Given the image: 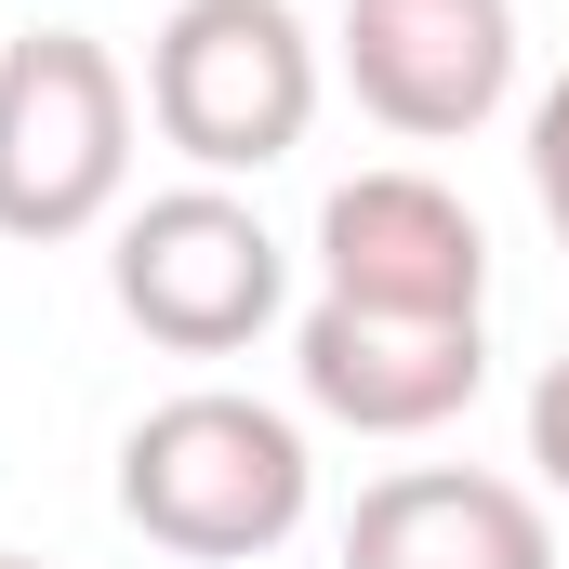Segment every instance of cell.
<instances>
[{
    "label": "cell",
    "mask_w": 569,
    "mask_h": 569,
    "mask_svg": "<svg viewBox=\"0 0 569 569\" xmlns=\"http://www.w3.org/2000/svg\"><path fill=\"white\" fill-rule=\"evenodd\" d=\"M318 503V463H305V425L239 398V385H186L159 398L133 437H120V517H133L159 557L199 569H252L279 557Z\"/></svg>",
    "instance_id": "cell-1"
},
{
    "label": "cell",
    "mask_w": 569,
    "mask_h": 569,
    "mask_svg": "<svg viewBox=\"0 0 569 569\" xmlns=\"http://www.w3.org/2000/svg\"><path fill=\"white\" fill-rule=\"evenodd\" d=\"M146 120L186 172H266L318 120V40L291 0H172L146 40Z\"/></svg>",
    "instance_id": "cell-2"
},
{
    "label": "cell",
    "mask_w": 569,
    "mask_h": 569,
    "mask_svg": "<svg viewBox=\"0 0 569 569\" xmlns=\"http://www.w3.org/2000/svg\"><path fill=\"white\" fill-rule=\"evenodd\" d=\"M133 199V80L80 27H27L0 53V239H93Z\"/></svg>",
    "instance_id": "cell-3"
},
{
    "label": "cell",
    "mask_w": 569,
    "mask_h": 569,
    "mask_svg": "<svg viewBox=\"0 0 569 569\" xmlns=\"http://www.w3.org/2000/svg\"><path fill=\"white\" fill-rule=\"evenodd\" d=\"M107 291H120V318H133L146 345H172V358H239L252 331H279L291 305V252L266 239V212L239 199V186H159L120 212V252H107Z\"/></svg>",
    "instance_id": "cell-4"
},
{
    "label": "cell",
    "mask_w": 569,
    "mask_h": 569,
    "mask_svg": "<svg viewBox=\"0 0 569 569\" xmlns=\"http://www.w3.org/2000/svg\"><path fill=\"white\" fill-rule=\"evenodd\" d=\"M318 291L385 318H477L490 305V226L437 172H345L318 199Z\"/></svg>",
    "instance_id": "cell-5"
},
{
    "label": "cell",
    "mask_w": 569,
    "mask_h": 569,
    "mask_svg": "<svg viewBox=\"0 0 569 569\" xmlns=\"http://www.w3.org/2000/svg\"><path fill=\"white\" fill-rule=\"evenodd\" d=\"M291 385H305V411H331L358 437H437L450 411H477L490 331L477 318H385V305L318 291L305 331H291Z\"/></svg>",
    "instance_id": "cell-6"
},
{
    "label": "cell",
    "mask_w": 569,
    "mask_h": 569,
    "mask_svg": "<svg viewBox=\"0 0 569 569\" xmlns=\"http://www.w3.org/2000/svg\"><path fill=\"white\" fill-rule=\"evenodd\" d=\"M345 80L385 133L450 146L517 93V13L503 0H345Z\"/></svg>",
    "instance_id": "cell-7"
},
{
    "label": "cell",
    "mask_w": 569,
    "mask_h": 569,
    "mask_svg": "<svg viewBox=\"0 0 569 569\" xmlns=\"http://www.w3.org/2000/svg\"><path fill=\"white\" fill-rule=\"evenodd\" d=\"M345 569H557V517H543L517 477L411 463V477H371V490H358Z\"/></svg>",
    "instance_id": "cell-8"
},
{
    "label": "cell",
    "mask_w": 569,
    "mask_h": 569,
    "mask_svg": "<svg viewBox=\"0 0 569 569\" xmlns=\"http://www.w3.org/2000/svg\"><path fill=\"white\" fill-rule=\"evenodd\" d=\"M530 199H543V226H557V252H569V80L530 107Z\"/></svg>",
    "instance_id": "cell-9"
},
{
    "label": "cell",
    "mask_w": 569,
    "mask_h": 569,
    "mask_svg": "<svg viewBox=\"0 0 569 569\" xmlns=\"http://www.w3.org/2000/svg\"><path fill=\"white\" fill-rule=\"evenodd\" d=\"M530 463H543V490L569 503V358H543V385H530Z\"/></svg>",
    "instance_id": "cell-10"
},
{
    "label": "cell",
    "mask_w": 569,
    "mask_h": 569,
    "mask_svg": "<svg viewBox=\"0 0 569 569\" xmlns=\"http://www.w3.org/2000/svg\"><path fill=\"white\" fill-rule=\"evenodd\" d=\"M0 569H40V557H0Z\"/></svg>",
    "instance_id": "cell-11"
}]
</instances>
